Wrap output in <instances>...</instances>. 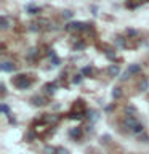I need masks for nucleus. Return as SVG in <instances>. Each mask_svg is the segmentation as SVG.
<instances>
[{"instance_id": "nucleus-10", "label": "nucleus", "mask_w": 149, "mask_h": 154, "mask_svg": "<svg viewBox=\"0 0 149 154\" xmlns=\"http://www.w3.org/2000/svg\"><path fill=\"white\" fill-rule=\"evenodd\" d=\"M112 96H114L115 100L120 98V96H122V88H119V87H117V88H114L112 90Z\"/></svg>"}, {"instance_id": "nucleus-13", "label": "nucleus", "mask_w": 149, "mask_h": 154, "mask_svg": "<svg viewBox=\"0 0 149 154\" xmlns=\"http://www.w3.org/2000/svg\"><path fill=\"white\" fill-rule=\"evenodd\" d=\"M32 101H35L34 104H37V106H42V104H45V103H43V100H42V98H38V96H35V98H34Z\"/></svg>"}, {"instance_id": "nucleus-20", "label": "nucleus", "mask_w": 149, "mask_h": 154, "mask_svg": "<svg viewBox=\"0 0 149 154\" xmlns=\"http://www.w3.org/2000/svg\"><path fill=\"white\" fill-rule=\"evenodd\" d=\"M45 152L47 154H53V152H55V149H53V148H45Z\"/></svg>"}, {"instance_id": "nucleus-14", "label": "nucleus", "mask_w": 149, "mask_h": 154, "mask_svg": "<svg viewBox=\"0 0 149 154\" xmlns=\"http://www.w3.org/2000/svg\"><path fill=\"white\" fill-rule=\"evenodd\" d=\"M34 56H35V50L32 48V50H29V53H27V58H29V60H32Z\"/></svg>"}, {"instance_id": "nucleus-18", "label": "nucleus", "mask_w": 149, "mask_h": 154, "mask_svg": "<svg viewBox=\"0 0 149 154\" xmlns=\"http://www.w3.org/2000/svg\"><path fill=\"white\" fill-rule=\"evenodd\" d=\"M82 82V75H75L74 77V84H80Z\"/></svg>"}, {"instance_id": "nucleus-12", "label": "nucleus", "mask_w": 149, "mask_h": 154, "mask_svg": "<svg viewBox=\"0 0 149 154\" xmlns=\"http://www.w3.org/2000/svg\"><path fill=\"white\" fill-rule=\"evenodd\" d=\"M115 42H117V47H120V48L125 47V40H123V37H117V38H115Z\"/></svg>"}, {"instance_id": "nucleus-5", "label": "nucleus", "mask_w": 149, "mask_h": 154, "mask_svg": "<svg viewBox=\"0 0 149 154\" xmlns=\"http://www.w3.org/2000/svg\"><path fill=\"white\" fill-rule=\"evenodd\" d=\"M119 72H120V67H119V66H115V64H112V66H109V67H108V74H109L111 77L119 75Z\"/></svg>"}, {"instance_id": "nucleus-22", "label": "nucleus", "mask_w": 149, "mask_h": 154, "mask_svg": "<svg viewBox=\"0 0 149 154\" xmlns=\"http://www.w3.org/2000/svg\"><path fill=\"white\" fill-rule=\"evenodd\" d=\"M85 45H84V43H79V45H75V48H77V50H82V48H84Z\"/></svg>"}, {"instance_id": "nucleus-8", "label": "nucleus", "mask_w": 149, "mask_h": 154, "mask_svg": "<svg viewBox=\"0 0 149 154\" xmlns=\"http://www.w3.org/2000/svg\"><path fill=\"white\" fill-rule=\"evenodd\" d=\"M132 132H133L135 135H141V133L144 132V127H143V125L138 122V124H136V125H135V127L132 128Z\"/></svg>"}, {"instance_id": "nucleus-21", "label": "nucleus", "mask_w": 149, "mask_h": 154, "mask_svg": "<svg viewBox=\"0 0 149 154\" xmlns=\"http://www.w3.org/2000/svg\"><path fill=\"white\" fill-rule=\"evenodd\" d=\"M56 151H58V154H67V151H66V149H62V148L56 149Z\"/></svg>"}, {"instance_id": "nucleus-17", "label": "nucleus", "mask_w": 149, "mask_h": 154, "mask_svg": "<svg viewBox=\"0 0 149 154\" xmlns=\"http://www.w3.org/2000/svg\"><path fill=\"white\" fill-rule=\"evenodd\" d=\"M128 77H132V74H130V72L127 71V72H125V74H123L122 77H120V79H122V80H127V79H128Z\"/></svg>"}, {"instance_id": "nucleus-1", "label": "nucleus", "mask_w": 149, "mask_h": 154, "mask_svg": "<svg viewBox=\"0 0 149 154\" xmlns=\"http://www.w3.org/2000/svg\"><path fill=\"white\" fill-rule=\"evenodd\" d=\"M13 82H14V85H16L18 88H27V87L31 85V80L26 79L24 75H16Z\"/></svg>"}, {"instance_id": "nucleus-3", "label": "nucleus", "mask_w": 149, "mask_h": 154, "mask_svg": "<svg viewBox=\"0 0 149 154\" xmlns=\"http://www.w3.org/2000/svg\"><path fill=\"white\" fill-rule=\"evenodd\" d=\"M123 124H125V125H127V127H128L130 130H132V128L135 127V125H136V124H138V120H136V119H135V117H133V116H128V117H125V120H123Z\"/></svg>"}, {"instance_id": "nucleus-2", "label": "nucleus", "mask_w": 149, "mask_h": 154, "mask_svg": "<svg viewBox=\"0 0 149 154\" xmlns=\"http://www.w3.org/2000/svg\"><path fill=\"white\" fill-rule=\"evenodd\" d=\"M82 29H87L84 23H69L66 26V31H82Z\"/></svg>"}, {"instance_id": "nucleus-15", "label": "nucleus", "mask_w": 149, "mask_h": 154, "mask_svg": "<svg viewBox=\"0 0 149 154\" xmlns=\"http://www.w3.org/2000/svg\"><path fill=\"white\" fill-rule=\"evenodd\" d=\"M27 11L31 13V14H35L37 13V8L35 7H27Z\"/></svg>"}, {"instance_id": "nucleus-11", "label": "nucleus", "mask_w": 149, "mask_h": 154, "mask_svg": "<svg viewBox=\"0 0 149 154\" xmlns=\"http://www.w3.org/2000/svg\"><path fill=\"white\" fill-rule=\"evenodd\" d=\"M72 16H74V13H72L71 10H64V11H62V18H66V19H71Z\"/></svg>"}, {"instance_id": "nucleus-19", "label": "nucleus", "mask_w": 149, "mask_h": 154, "mask_svg": "<svg viewBox=\"0 0 149 154\" xmlns=\"http://www.w3.org/2000/svg\"><path fill=\"white\" fill-rule=\"evenodd\" d=\"M2 112L3 114H8V106L7 104H2Z\"/></svg>"}, {"instance_id": "nucleus-7", "label": "nucleus", "mask_w": 149, "mask_h": 154, "mask_svg": "<svg viewBox=\"0 0 149 154\" xmlns=\"http://www.w3.org/2000/svg\"><path fill=\"white\" fill-rule=\"evenodd\" d=\"M139 90L141 91H147L149 90V80L147 79H141V82H139Z\"/></svg>"}, {"instance_id": "nucleus-4", "label": "nucleus", "mask_w": 149, "mask_h": 154, "mask_svg": "<svg viewBox=\"0 0 149 154\" xmlns=\"http://www.w3.org/2000/svg\"><path fill=\"white\" fill-rule=\"evenodd\" d=\"M16 69V66H14V63L11 61H5L3 64H2V71H7V72H11Z\"/></svg>"}, {"instance_id": "nucleus-9", "label": "nucleus", "mask_w": 149, "mask_h": 154, "mask_svg": "<svg viewBox=\"0 0 149 154\" xmlns=\"http://www.w3.org/2000/svg\"><path fill=\"white\" fill-rule=\"evenodd\" d=\"M8 27H10V19L7 16H2V29H3V31H7Z\"/></svg>"}, {"instance_id": "nucleus-16", "label": "nucleus", "mask_w": 149, "mask_h": 154, "mask_svg": "<svg viewBox=\"0 0 149 154\" xmlns=\"http://www.w3.org/2000/svg\"><path fill=\"white\" fill-rule=\"evenodd\" d=\"M127 34H128V35H132V37H135V35H136V31H135V29H128V31H127Z\"/></svg>"}, {"instance_id": "nucleus-6", "label": "nucleus", "mask_w": 149, "mask_h": 154, "mask_svg": "<svg viewBox=\"0 0 149 154\" xmlns=\"http://www.w3.org/2000/svg\"><path fill=\"white\" fill-rule=\"evenodd\" d=\"M127 71L130 72V74H138V72L141 71V66H139V64H130Z\"/></svg>"}, {"instance_id": "nucleus-23", "label": "nucleus", "mask_w": 149, "mask_h": 154, "mask_svg": "<svg viewBox=\"0 0 149 154\" xmlns=\"http://www.w3.org/2000/svg\"><path fill=\"white\" fill-rule=\"evenodd\" d=\"M82 72H84V74H88V72H90V67H85V69L82 71Z\"/></svg>"}]
</instances>
